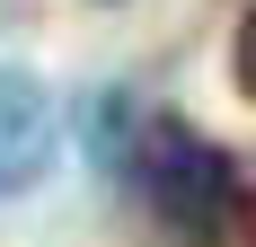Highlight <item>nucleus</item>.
<instances>
[{"instance_id": "nucleus-1", "label": "nucleus", "mask_w": 256, "mask_h": 247, "mask_svg": "<svg viewBox=\"0 0 256 247\" xmlns=\"http://www.w3.org/2000/svg\"><path fill=\"white\" fill-rule=\"evenodd\" d=\"M132 186H142V203H150L159 221L177 230V238H194V247H221V238L238 230V212H248L238 159H230L221 142H204L194 124H177V115H159L150 132H142Z\"/></svg>"}, {"instance_id": "nucleus-2", "label": "nucleus", "mask_w": 256, "mask_h": 247, "mask_svg": "<svg viewBox=\"0 0 256 247\" xmlns=\"http://www.w3.org/2000/svg\"><path fill=\"white\" fill-rule=\"evenodd\" d=\"M53 159V106L36 80L0 71V194H18V186H36V168Z\"/></svg>"}, {"instance_id": "nucleus-3", "label": "nucleus", "mask_w": 256, "mask_h": 247, "mask_svg": "<svg viewBox=\"0 0 256 247\" xmlns=\"http://www.w3.org/2000/svg\"><path fill=\"white\" fill-rule=\"evenodd\" d=\"M230 80H238V88L256 98V9L238 18V36H230Z\"/></svg>"}]
</instances>
